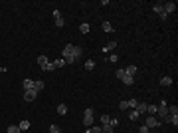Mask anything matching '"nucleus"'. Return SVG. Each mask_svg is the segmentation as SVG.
Returning <instances> with one entry per match:
<instances>
[{"instance_id":"1","label":"nucleus","mask_w":178,"mask_h":133,"mask_svg":"<svg viewBox=\"0 0 178 133\" xmlns=\"http://www.w3.org/2000/svg\"><path fill=\"white\" fill-rule=\"evenodd\" d=\"M166 115H168V103L162 99V101H158V105H156V117H164V119H166Z\"/></svg>"},{"instance_id":"29","label":"nucleus","mask_w":178,"mask_h":133,"mask_svg":"<svg viewBox=\"0 0 178 133\" xmlns=\"http://www.w3.org/2000/svg\"><path fill=\"white\" fill-rule=\"evenodd\" d=\"M93 68H95V62H93V60H87V62H85V70H93Z\"/></svg>"},{"instance_id":"17","label":"nucleus","mask_w":178,"mask_h":133,"mask_svg":"<svg viewBox=\"0 0 178 133\" xmlns=\"http://www.w3.org/2000/svg\"><path fill=\"white\" fill-rule=\"evenodd\" d=\"M44 82H42V80H38V82H34V89H36V91H38V93H40V91H42V89H44Z\"/></svg>"},{"instance_id":"40","label":"nucleus","mask_w":178,"mask_h":133,"mask_svg":"<svg viewBox=\"0 0 178 133\" xmlns=\"http://www.w3.org/2000/svg\"><path fill=\"white\" fill-rule=\"evenodd\" d=\"M4 72H6V68H0V74H4Z\"/></svg>"},{"instance_id":"27","label":"nucleus","mask_w":178,"mask_h":133,"mask_svg":"<svg viewBox=\"0 0 178 133\" xmlns=\"http://www.w3.org/2000/svg\"><path fill=\"white\" fill-rule=\"evenodd\" d=\"M168 115H178V107L176 105H170V107H168Z\"/></svg>"},{"instance_id":"33","label":"nucleus","mask_w":178,"mask_h":133,"mask_svg":"<svg viewBox=\"0 0 178 133\" xmlns=\"http://www.w3.org/2000/svg\"><path fill=\"white\" fill-rule=\"evenodd\" d=\"M109 121H111L109 115H101V123H103V125H109Z\"/></svg>"},{"instance_id":"35","label":"nucleus","mask_w":178,"mask_h":133,"mask_svg":"<svg viewBox=\"0 0 178 133\" xmlns=\"http://www.w3.org/2000/svg\"><path fill=\"white\" fill-rule=\"evenodd\" d=\"M109 62H111V64L119 62V56H117V54H111V56H109Z\"/></svg>"},{"instance_id":"5","label":"nucleus","mask_w":178,"mask_h":133,"mask_svg":"<svg viewBox=\"0 0 178 133\" xmlns=\"http://www.w3.org/2000/svg\"><path fill=\"white\" fill-rule=\"evenodd\" d=\"M71 50H73V44H65L63 46V52H61V58H63V60L69 58V56H71Z\"/></svg>"},{"instance_id":"8","label":"nucleus","mask_w":178,"mask_h":133,"mask_svg":"<svg viewBox=\"0 0 178 133\" xmlns=\"http://www.w3.org/2000/svg\"><path fill=\"white\" fill-rule=\"evenodd\" d=\"M136 72H138V68H136V66H127V68H125V74H127V76H131V78H134V74H136Z\"/></svg>"},{"instance_id":"16","label":"nucleus","mask_w":178,"mask_h":133,"mask_svg":"<svg viewBox=\"0 0 178 133\" xmlns=\"http://www.w3.org/2000/svg\"><path fill=\"white\" fill-rule=\"evenodd\" d=\"M166 121L172 123V125L176 127V125H178V115H166Z\"/></svg>"},{"instance_id":"28","label":"nucleus","mask_w":178,"mask_h":133,"mask_svg":"<svg viewBox=\"0 0 178 133\" xmlns=\"http://www.w3.org/2000/svg\"><path fill=\"white\" fill-rule=\"evenodd\" d=\"M101 133H113V127L111 125H101Z\"/></svg>"},{"instance_id":"10","label":"nucleus","mask_w":178,"mask_h":133,"mask_svg":"<svg viewBox=\"0 0 178 133\" xmlns=\"http://www.w3.org/2000/svg\"><path fill=\"white\" fill-rule=\"evenodd\" d=\"M22 86H24V91H30V89H34V82L32 80H24Z\"/></svg>"},{"instance_id":"18","label":"nucleus","mask_w":178,"mask_h":133,"mask_svg":"<svg viewBox=\"0 0 178 133\" xmlns=\"http://www.w3.org/2000/svg\"><path fill=\"white\" fill-rule=\"evenodd\" d=\"M57 113H59V115H65V113H67V105H65V103H59V105H57Z\"/></svg>"},{"instance_id":"41","label":"nucleus","mask_w":178,"mask_h":133,"mask_svg":"<svg viewBox=\"0 0 178 133\" xmlns=\"http://www.w3.org/2000/svg\"><path fill=\"white\" fill-rule=\"evenodd\" d=\"M59 133H63V131H59Z\"/></svg>"},{"instance_id":"3","label":"nucleus","mask_w":178,"mask_h":133,"mask_svg":"<svg viewBox=\"0 0 178 133\" xmlns=\"http://www.w3.org/2000/svg\"><path fill=\"white\" fill-rule=\"evenodd\" d=\"M36 97H38V91H36V89H30V91H24V99H26V101H34Z\"/></svg>"},{"instance_id":"39","label":"nucleus","mask_w":178,"mask_h":133,"mask_svg":"<svg viewBox=\"0 0 178 133\" xmlns=\"http://www.w3.org/2000/svg\"><path fill=\"white\" fill-rule=\"evenodd\" d=\"M63 62H65V64H73V62H75V60H73V58H71V56H69V58H65V60H63Z\"/></svg>"},{"instance_id":"31","label":"nucleus","mask_w":178,"mask_h":133,"mask_svg":"<svg viewBox=\"0 0 178 133\" xmlns=\"http://www.w3.org/2000/svg\"><path fill=\"white\" fill-rule=\"evenodd\" d=\"M55 26H57V28H63V26H65L63 18H55Z\"/></svg>"},{"instance_id":"25","label":"nucleus","mask_w":178,"mask_h":133,"mask_svg":"<svg viewBox=\"0 0 178 133\" xmlns=\"http://www.w3.org/2000/svg\"><path fill=\"white\" fill-rule=\"evenodd\" d=\"M146 113L148 115H156V105H146Z\"/></svg>"},{"instance_id":"24","label":"nucleus","mask_w":178,"mask_h":133,"mask_svg":"<svg viewBox=\"0 0 178 133\" xmlns=\"http://www.w3.org/2000/svg\"><path fill=\"white\" fill-rule=\"evenodd\" d=\"M53 66H55V70H59V68H63V66H65V62H63V58H59V60H55V62H53Z\"/></svg>"},{"instance_id":"12","label":"nucleus","mask_w":178,"mask_h":133,"mask_svg":"<svg viewBox=\"0 0 178 133\" xmlns=\"http://www.w3.org/2000/svg\"><path fill=\"white\" fill-rule=\"evenodd\" d=\"M18 127H20V131H26V129H30V121H28V119H22V121L18 123Z\"/></svg>"},{"instance_id":"22","label":"nucleus","mask_w":178,"mask_h":133,"mask_svg":"<svg viewBox=\"0 0 178 133\" xmlns=\"http://www.w3.org/2000/svg\"><path fill=\"white\" fill-rule=\"evenodd\" d=\"M152 10H154V12H156L158 16H160V14L164 12V8H162V4H160V2H158V4H154V6H152Z\"/></svg>"},{"instance_id":"36","label":"nucleus","mask_w":178,"mask_h":133,"mask_svg":"<svg viewBox=\"0 0 178 133\" xmlns=\"http://www.w3.org/2000/svg\"><path fill=\"white\" fill-rule=\"evenodd\" d=\"M115 76H117L119 80H123V78H125V70H117V72H115Z\"/></svg>"},{"instance_id":"13","label":"nucleus","mask_w":178,"mask_h":133,"mask_svg":"<svg viewBox=\"0 0 178 133\" xmlns=\"http://www.w3.org/2000/svg\"><path fill=\"white\" fill-rule=\"evenodd\" d=\"M160 86H164V88H168V86H172V78H168V76H164V78L160 80Z\"/></svg>"},{"instance_id":"2","label":"nucleus","mask_w":178,"mask_h":133,"mask_svg":"<svg viewBox=\"0 0 178 133\" xmlns=\"http://www.w3.org/2000/svg\"><path fill=\"white\" fill-rule=\"evenodd\" d=\"M144 125H146L148 129H150V127H158V125H160V119H158L156 115H150V117L144 119Z\"/></svg>"},{"instance_id":"30","label":"nucleus","mask_w":178,"mask_h":133,"mask_svg":"<svg viewBox=\"0 0 178 133\" xmlns=\"http://www.w3.org/2000/svg\"><path fill=\"white\" fill-rule=\"evenodd\" d=\"M127 103H129V109H134V107H136V103H138V99H129Z\"/></svg>"},{"instance_id":"38","label":"nucleus","mask_w":178,"mask_h":133,"mask_svg":"<svg viewBox=\"0 0 178 133\" xmlns=\"http://www.w3.org/2000/svg\"><path fill=\"white\" fill-rule=\"evenodd\" d=\"M55 18H61V12H59V10H53V20H55Z\"/></svg>"},{"instance_id":"4","label":"nucleus","mask_w":178,"mask_h":133,"mask_svg":"<svg viewBox=\"0 0 178 133\" xmlns=\"http://www.w3.org/2000/svg\"><path fill=\"white\" fill-rule=\"evenodd\" d=\"M81 54H83V48H81V46H73V50H71V58L77 60V58H81Z\"/></svg>"},{"instance_id":"23","label":"nucleus","mask_w":178,"mask_h":133,"mask_svg":"<svg viewBox=\"0 0 178 133\" xmlns=\"http://www.w3.org/2000/svg\"><path fill=\"white\" fill-rule=\"evenodd\" d=\"M6 133H22V131H20V127H18V125H8Z\"/></svg>"},{"instance_id":"21","label":"nucleus","mask_w":178,"mask_h":133,"mask_svg":"<svg viewBox=\"0 0 178 133\" xmlns=\"http://www.w3.org/2000/svg\"><path fill=\"white\" fill-rule=\"evenodd\" d=\"M79 30H81V34H89V30H91V26H89L87 22H83V24L79 26Z\"/></svg>"},{"instance_id":"7","label":"nucleus","mask_w":178,"mask_h":133,"mask_svg":"<svg viewBox=\"0 0 178 133\" xmlns=\"http://www.w3.org/2000/svg\"><path fill=\"white\" fill-rule=\"evenodd\" d=\"M146 105H148V103H142V101H138V103H136V107H134V111H136L138 115H142V113H146Z\"/></svg>"},{"instance_id":"32","label":"nucleus","mask_w":178,"mask_h":133,"mask_svg":"<svg viewBox=\"0 0 178 133\" xmlns=\"http://www.w3.org/2000/svg\"><path fill=\"white\" fill-rule=\"evenodd\" d=\"M119 109H121V111H127V109H129V103H127V101H121V103H119Z\"/></svg>"},{"instance_id":"14","label":"nucleus","mask_w":178,"mask_h":133,"mask_svg":"<svg viewBox=\"0 0 178 133\" xmlns=\"http://www.w3.org/2000/svg\"><path fill=\"white\" fill-rule=\"evenodd\" d=\"M121 82H123L125 86H133V84H134V78H131V76H127V74H125V78H123Z\"/></svg>"},{"instance_id":"34","label":"nucleus","mask_w":178,"mask_h":133,"mask_svg":"<svg viewBox=\"0 0 178 133\" xmlns=\"http://www.w3.org/2000/svg\"><path fill=\"white\" fill-rule=\"evenodd\" d=\"M59 131H61V129H59L55 123H53V125H49V133H59Z\"/></svg>"},{"instance_id":"19","label":"nucleus","mask_w":178,"mask_h":133,"mask_svg":"<svg viewBox=\"0 0 178 133\" xmlns=\"http://www.w3.org/2000/svg\"><path fill=\"white\" fill-rule=\"evenodd\" d=\"M55 70V66H53V62H47L44 68H42V72H53Z\"/></svg>"},{"instance_id":"6","label":"nucleus","mask_w":178,"mask_h":133,"mask_svg":"<svg viewBox=\"0 0 178 133\" xmlns=\"http://www.w3.org/2000/svg\"><path fill=\"white\" fill-rule=\"evenodd\" d=\"M162 8H164V12H166V14H170V12H174V10H176V2H166V4H162Z\"/></svg>"},{"instance_id":"15","label":"nucleus","mask_w":178,"mask_h":133,"mask_svg":"<svg viewBox=\"0 0 178 133\" xmlns=\"http://www.w3.org/2000/svg\"><path fill=\"white\" fill-rule=\"evenodd\" d=\"M115 48H117V42H115V40H111L107 46H103V52H109V50H115Z\"/></svg>"},{"instance_id":"9","label":"nucleus","mask_w":178,"mask_h":133,"mask_svg":"<svg viewBox=\"0 0 178 133\" xmlns=\"http://www.w3.org/2000/svg\"><path fill=\"white\" fill-rule=\"evenodd\" d=\"M101 28H103V32H107V34H113V32H115V28H113L109 22H103V24H101Z\"/></svg>"},{"instance_id":"11","label":"nucleus","mask_w":178,"mask_h":133,"mask_svg":"<svg viewBox=\"0 0 178 133\" xmlns=\"http://www.w3.org/2000/svg\"><path fill=\"white\" fill-rule=\"evenodd\" d=\"M47 62H49V60H47V56H45V54L38 56V66H40V68H44V66L47 64Z\"/></svg>"},{"instance_id":"26","label":"nucleus","mask_w":178,"mask_h":133,"mask_svg":"<svg viewBox=\"0 0 178 133\" xmlns=\"http://www.w3.org/2000/svg\"><path fill=\"white\" fill-rule=\"evenodd\" d=\"M138 117H140V115H138V113H136L134 109H131V111H129V119H133V121H136Z\"/></svg>"},{"instance_id":"37","label":"nucleus","mask_w":178,"mask_h":133,"mask_svg":"<svg viewBox=\"0 0 178 133\" xmlns=\"http://www.w3.org/2000/svg\"><path fill=\"white\" fill-rule=\"evenodd\" d=\"M109 125H111V127H117V125H119V119H111Z\"/></svg>"},{"instance_id":"20","label":"nucleus","mask_w":178,"mask_h":133,"mask_svg":"<svg viewBox=\"0 0 178 133\" xmlns=\"http://www.w3.org/2000/svg\"><path fill=\"white\" fill-rule=\"evenodd\" d=\"M85 133H101V125H91V127H87Z\"/></svg>"}]
</instances>
